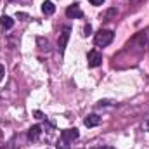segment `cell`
<instances>
[{
	"label": "cell",
	"mask_w": 149,
	"mask_h": 149,
	"mask_svg": "<svg viewBox=\"0 0 149 149\" xmlns=\"http://www.w3.org/2000/svg\"><path fill=\"white\" fill-rule=\"evenodd\" d=\"M78 137H80L78 128H68V130H63V132H61V139L66 141V142H71V141L78 139Z\"/></svg>",
	"instance_id": "5"
},
{
	"label": "cell",
	"mask_w": 149,
	"mask_h": 149,
	"mask_svg": "<svg viewBox=\"0 0 149 149\" xmlns=\"http://www.w3.org/2000/svg\"><path fill=\"white\" fill-rule=\"evenodd\" d=\"M142 128H144L146 132H149V114L144 118V121H142Z\"/></svg>",
	"instance_id": "12"
},
{
	"label": "cell",
	"mask_w": 149,
	"mask_h": 149,
	"mask_svg": "<svg viewBox=\"0 0 149 149\" xmlns=\"http://www.w3.org/2000/svg\"><path fill=\"white\" fill-rule=\"evenodd\" d=\"M42 12H43L45 16H52V14L56 12V5H54L52 2H47V0H45V2L42 3Z\"/></svg>",
	"instance_id": "8"
},
{
	"label": "cell",
	"mask_w": 149,
	"mask_h": 149,
	"mask_svg": "<svg viewBox=\"0 0 149 149\" xmlns=\"http://www.w3.org/2000/svg\"><path fill=\"white\" fill-rule=\"evenodd\" d=\"M87 63H88L90 68H97V66H101V64H102V54L97 52V50H90V52L87 54Z\"/></svg>",
	"instance_id": "2"
},
{
	"label": "cell",
	"mask_w": 149,
	"mask_h": 149,
	"mask_svg": "<svg viewBox=\"0 0 149 149\" xmlns=\"http://www.w3.org/2000/svg\"><path fill=\"white\" fill-rule=\"evenodd\" d=\"M83 123H85V127H88V128L97 127V125L101 123V116H97V114H88V116L83 120Z\"/></svg>",
	"instance_id": "6"
},
{
	"label": "cell",
	"mask_w": 149,
	"mask_h": 149,
	"mask_svg": "<svg viewBox=\"0 0 149 149\" xmlns=\"http://www.w3.org/2000/svg\"><path fill=\"white\" fill-rule=\"evenodd\" d=\"M70 37H71V28L66 26V28L63 30L59 40H57V45H59V52H61V54L64 52V49H66V45H68V42H70Z\"/></svg>",
	"instance_id": "3"
},
{
	"label": "cell",
	"mask_w": 149,
	"mask_h": 149,
	"mask_svg": "<svg viewBox=\"0 0 149 149\" xmlns=\"http://www.w3.org/2000/svg\"><path fill=\"white\" fill-rule=\"evenodd\" d=\"M16 16H17L19 19H23V21H24V19H28V16H26V14H23V12H17Z\"/></svg>",
	"instance_id": "15"
},
{
	"label": "cell",
	"mask_w": 149,
	"mask_h": 149,
	"mask_svg": "<svg viewBox=\"0 0 149 149\" xmlns=\"http://www.w3.org/2000/svg\"><path fill=\"white\" fill-rule=\"evenodd\" d=\"M116 12H118L116 9H109L104 16H101V19H102V21H111V17L113 16H116Z\"/></svg>",
	"instance_id": "10"
},
{
	"label": "cell",
	"mask_w": 149,
	"mask_h": 149,
	"mask_svg": "<svg viewBox=\"0 0 149 149\" xmlns=\"http://www.w3.org/2000/svg\"><path fill=\"white\" fill-rule=\"evenodd\" d=\"M92 149H114V148H108V146H99V148H92Z\"/></svg>",
	"instance_id": "18"
},
{
	"label": "cell",
	"mask_w": 149,
	"mask_h": 149,
	"mask_svg": "<svg viewBox=\"0 0 149 149\" xmlns=\"http://www.w3.org/2000/svg\"><path fill=\"white\" fill-rule=\"evenodd\" d=\"M3 74H5V68H3V66L0 64V81L3 80Z\"/></svg>",
	"instance_id": "14"
},
{
	"label": "cell",
	"mask_w": 149,
	"mask_h": 149,
	"mask_svg": "<svg viewBox=\"0 0 149 149\" xmlns=\"http://www.w3.org/2000/svg\"><path fill=\"white\" fill-rule=\"evenodd\" d=\"M0 26L5 28V30H10V28L14 26V19H10L9 16H2V17H0Z\"/></svg>",
	"instance_id": "9"
},
{
	"label": "cell",
	"mask_w": 149,
	"mask_h": 149,
	"mask_svg": "<svg viewBox=\"0 0 149 149\" xmlns=\"http://www.w3.org/2000/svg\"><path fill=\"white\" fill-rule=\"evenodd\" d=\"M40 134H42V127H40V125H35V127H31V128L28 130V139H30V141H38Z\"/></svg>",
	"instance_id": "7"
},
{
	"label": "cell",
	"mask_w": 149,
	"mask_h": 149,
	"mask_svg": "<svg viewBox=\"0 0 149 149\" xmlns=\"http://www.w3.org/2000/svg\"><path fill=\"white\" fill-rule=\"evenodd\" d=\"M90 31H92V26L87 24V26H85V35H90Z\"/></svg>",
	"instance_id": "16"
},
{
	"label": "cell",
	"mask_w": 149,
	"mask_h": 149,
	"mask_svg": "<svg viewBox=\"0 0 149 149\" xmlns=\"http://www.w3.org/2000/svg\"><path fill=\"white\" fill-rule=\"evenodd\" d=\"M88 2H90L92 5H102V3H104V0H88Z\"/></svg>",
	"instance_id": "13"
},
{
	"label": "cell",
	"mask_w": 149,
	"mask_h": 149,
	"mask_svg": "<svg viewBox=\"0 0 149 149\" xmlns=\"http://www.w3.org/2000/svg\"><path fill=\"white\" fill-rule=\"evenodd\" d=\"M113 38H114V33H113L111 30H99L95 33L94 42H95L97 47H106V45H109L113 42Z\"/></svg>",
	"instance_id": "1"
},
{
	"label": "cell",
	"mask_w": 149,
	"mask_h": 149,
	"mask_svg": "<svg viewBox=\"0 0 149 149\" xmlns=\"http://www.w3.org/2000/svg\"><path fill=\"white\" fill-rule=\"evenodd\" d=\"M66 16L68 17H71V19H80V17H83V10L80 9V5L78 3H71L68 9H66Z\"/></svg>",
	"instance_id": "4"
},
{
	"label": "cell",
	"mask_w": 149,
	"mask_h": 149,
	"mask_svg": "<svg viewBox=\"0 0 149 149\" xmlns=\"http://www.w3.org/2000/svg\"><path fill=\"white\" fill-rule=\"evenodd\" d=\"M33 114H35V118H38V120H42V118H43V114H42V111H35Z\"/></svg>",
	"instance_id": "17"
},
{
	"label": "cell",
	"mask_w": 149,
	"mask_h": 149,
	"mask_svg": "<svg viewBox=\"0 0 149 149\" xmlns=\"http://www.w3.org/2000/svg\"><path fill=\"white\" fill-rule=\"evenodd\" d=\"M141 0H130V3H139Z\"/></svg>",
	"instance_id": "19"
},
{
	"label": "cell",
	"mask_w": 149,
	"mask_h": 149,
	"mask_svg": "<svg viewBox=\"0 0 149 149\" xmlns=\"http://www.w3.org/2000/svg\"><path fill=\"white\" fill-rule=\"evenodd\" d=\"M56 149H70V144H68L66 141H63V139H61V141L57 142V146H56Z\"/></svg>",
	"instance_id": "11"
}]
</instances>
